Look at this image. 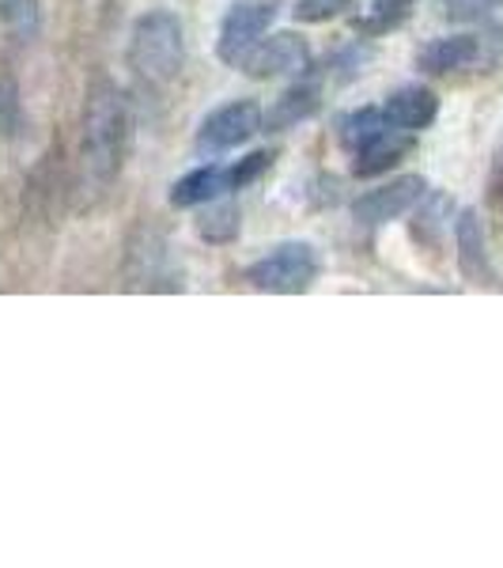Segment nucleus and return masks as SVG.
<instances>
[{"mask_svg":"<svg viewBox=\"0 0 503 568\" xmlns=\"http://www.w3.org/2000/svg\"><path fill=\"white\" fill-rule=\"evenodd\" d=\"M125 136H130V114L125 99L114 84H95L84 110V171L91 182L106 186L122 171Z\"/></svg>","mask_w":503,"mask_h":568,"instance_id":"1","label":"nucleus"},{"mask_svg":"<svg viewBox=\"0 0 503 568\" xmlns=\"http://www.w3.org/2000/svg\"><path fill=\"white\" fill-rule=\"evenodd\" d=\"M182 23L175 12L155 8V12L141 16L130 39V65L148 84H171L182 69Z\"/></svg>","mask_w":503,"mask_h":568,"instance_id":"2","label":"nucleus"},{"mask_svg":"<svg viewBox=\"0 0 503 568\" xmlns=\"http://www.w3.org/2000/svg\"><path fill=\"white\" fill-rule=\"evenodd\" d=\"M503 61V27H489L484 34H446L428 42L417 53V65L428 77H446L462 69H492Z\"/></svg>","mask_w":503,"mask_h":568,"instance_id":"3","label":"nucleus"},{"mask_svg":"<svg viewBox=\"0 0 503 568\" xmlns=\"http://www.w3.org/2000/svg\"><path fill=\"white\" fill-rule=\"evenodd\" d=\"M246 281L258 292H277V296H296L318 281V254L310 243H280L246 270Z\"/></svg>","mask_w":503,"mask_h":568,"instance_id":"4","label":"nucleus"},{"mask_svg":"<svg viewBox=\"0 0 503 568\" xmlns=\"http://www.w3.org/2000/svg\"><path fill=\"white\" fill-rule=\"evenodd\" d=\"M239 69L250 80L304 77L310 69V45H307V39H299V34H291V31L269 34V39H261L250 53H246L239 61Z\"/></svg>","mask_w":503,"mask_h":568,"instance_id":"5","label":"nucleus"},{"mask_svg":"<svg viewBox=\"0 0 503 568\" xmlns=\"http://www.w3.org/2000/svg\"><path fill=\"white\" fill-rule=\"evenodd\" d=\"M273 16H277V4L273 0H239V4L227 12L224 27H219V61L227 65H239L246 53L261 42V34L269 31Z\"/></svg>","mask_w":503,"mask_h":568,"instance_id":"6","label":"nucleus"},{"mask_svg":"<svg viewBox=\"0 0 503 568\" xmlns=\"http://www.w3.org/2000/svg\"><path fill=\"white\" fill-rule=\"evenodd\" d=\"M261 130V106L254 99H239V103H227L213 110V114L201 122L197 130V149L216 155V152H232L239 144L250 141Z\"/></svg>","mask_w":503,"mask_h":568,"instance_id":"7","label":"nucleus"},{"mask_svg":"<svg viewBox=\"0 0 503 568\" xmlns=\"http://www.w3.org/2000/svg\"><path fill=\"white\" fill-rule=\"evenodd\" d=\"M125 273H130L133 288H178L175 258L171 246L160 232H136L130 243V258H125Z\"/></svg>","mask_w":503,"mask_h":568,"instance_id":"8","label":"nucleus"},{"mask_svg":"<svg viewBox=\"0 0 503 568\" xmlns=\"http://www.w3.org/2000/svg\"><path fill=\"white\" fill-rule=\"evenodd\" d=\"M424 194H428V182L424 179H420V175H401L394 182H387V186L363 194L352 205V213H356L360 224L379 227V224H390V220L406 216L409 209H417L420 201H424Z\"/></svg>","mask_w":503,"mask_h":568,"instance_id":"9","label":"nucleus"},{"mask_svg":"<svg viewBox=\"0 0 503 568\" xmlns=\"http://www.w3.org/2000/svg\"><path fill=\"white\" fill-rule=\"evenodd\" d=\"M318 106H322V77H307V80H299V84H291L288 91H280V95L273 99V106L261 114V125L273 133H285V130H291V125L315 118Z\"/></svg>","mask_w":503,"mask_h":568,"instance_id":"10","label":"nucleus"},{"mask_svg":"<svg viewBox=\"0 0 503 568\" xmlns=\"http://www.w3.org/2000/svg\"><path fill=\"white\" fill-rule=\"evenodd\" d=\"M382 114H387V122L394 125V130L420 133L435 122L439 99H435V91H428V88H401L387 99Z\"/></svg>","mask_w":503,"mask_h":568,"instance_id":"11","label":"nucleus"},{"mask_svg":"<svg viewBox=\"0 0 503 568\" xmlns=\"http://www.w3.org/2000/svg\"><path fill=\"white\" fill-rule=\"evenodd\" d=\"M454 240H459V265L470 281L489 284L492 281V262H489V246H484V232H481V220L473 209H465L454 224Z\"/></svg>","mask_w":503,"mask_h":568,"instance_id":"12","label":"nucleus"},{"mask_svg":"<svg viewBox=\"0 0 503 568\" xmlns=\"http://www.w3.org/2000/svg\"><path fill=\"white\" fill-rule=\"evenodd\" d=\"M409 149H413V133L394 130V125H390V130L382 133L379 141H371L368 149L356 152L352 171H356V175H360V179H374V175H382V171L394 168V163L406 160Z\"/></svg>","mask_w":503,"mask_h":568,"instance_id":"13","label":"nucleus"},{"mask_svg":"<svg viewBox=\"0 0 503 568\" xmlns=\"http://www.w3.org/2000/svg\"><path fill=\"white\" fill-rule=\"evenodd\" d=\"M227 194V171L208 163V168H197L189 175H182L175 186H171V205L175 209H194V205H208V201Z\"/></svg>","mask_w":503,"mask_h":568,"instance_id":"14","label":"nucleus"},{"mask_svg":"<svg viewBox=\"0 0 503 568\" xmlns=\"http://www.w3.org/2000/svg\"><path fill=\"white\" fill-rule=\"evenodd\" d=\"M387 130H390L387 114H382V110H374V106H360V110H352V114H345L341 122H337V136H341V144L352 155L360 149H368L371 141H379Z\"/></svg>","mask_w":503,"mask_h":568,"instance_id":"15","label":"nucleus"},{"mask_svg":"<svg viewBox=\"0 0 503 568\" xmlns=\"http://www.w3.org/2000/svg\"><path fill=\"white\" fill-rule=\"evenodd\" d=\"M197 235L216 246L239 240V209H235L232 201H216V205L208 201V209L197 220Z\"/></svg>","mask_w":503,"mask_h":568,"instance_id":"16","label":"nucleus"},{"mask_svg":"<svg viewBox=\"0 0 503 568\" xmlns=\"http://www.w3.org/2000/svg\"><path fill=\"white\" fill-rule=\"evenodd\" d=\"M0 23H4L16 39H34L42 23L39 0H0Z\"/></svg>","mask_w":503,"mask_h":568,"instance_id":"17","label":"nucleus"},{"mask_svg":"<svg viewBox=\"0 0 503 568\" xmlns=\"http://www.w3.org/2000/svg\"><path fill=\"white\" fill-rule=\"evenodd\" d=\"M413 4L417 0H371V16L368 20H360V31L363 34L390 31V27H398L409 12H413Z\"/></svg>","mask_w":503,"mask_h":568,"instance_id":"18","label":"nucleus"},{"mask_svg":"<svg viewBox=\"0 0 503 568\" xmlns=\"http://www.w3.org/2000/svg\"><path fill=\"white\" fill-rule=\"evenodd\" d=\"M273 160H277V155H273L269 149H261V152H250V155H246V160H239V163H232V168H224V171H227V194H232V190L250 186L254 179H261L265 171L273 168Z\"/></svg>","mask_w":503,"mask_h":568,"instance_id":"19","label":"nucleus"},{"mask_svg":"<svg viewBox=\"0 0 503 568\" xmlns=\"http://www.w3.org/2000/svg\"><path fill=\"white\" fill-rule=\"evenodd\" d=\"M23 125V106H20V88L12 77H0V136H16Z\"/></svg>","mask_w":503,"mask_h":568,"instance_id":"20","label":"nucleus"},{"mask_svg":"<svg viewBox=\"0 0 503 568\" xmlns=\"http://www.w3.org/2000/svg\"><path fill=\"white\" fill-rule=\"evenodd\" d=\"M349 4H352V0H299V4H296V20L326 23V20H333V16H341Z\"/></svg>","mask_w":503,"mask_h":568,"instance_id":"21","label":"nucleus"},{"mask_svg":"<svg viewBox=\"0 0 503 568\" xmlns=\"http://www.w3.org/2000/svg\"><path fill=\"white\" fill-rule=\"evenodd\" d=\"M503 0H443L446 16H454V20H478V16L492 12V8H500Z\"/></svg>","mask_w":503,"mask_h":568,"instance_id":"22","label":"nucleus"}]
</instances>
